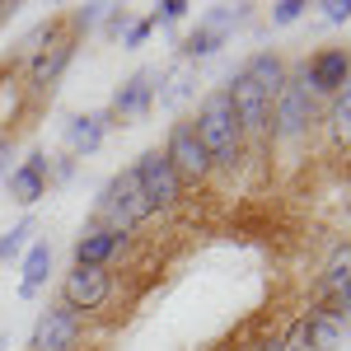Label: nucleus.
<instances>
[{
  "mask_svg": "<svg viewBox=\"0 0 351 351\" xmlns=\"http://www.w3.org/2000/svg\"><path fill=\"white\" fill-rule=\"evenodd\" d=\"M43 43H52V24L33 28V33H28V38H24V52H28V56H43V52H47Z\"/></svg>",
  "mask_w": 351,
  "mask_h": 351,
  "instance_id": "23",
  "label": "nucleus"
},
{
  "mask_svg": "<svg viewBox=\"0 0 351 351\" xmlns=\"http://www.w3.org/2000/svg\"><path fill=\"white\" fill-rule=\"evenodd\" d=\"M281 80H286V71H281V61H276L271 52H258L239 75H234L230 99H234V112H239V127H243V132H263V127H267Z\"/></svg>",
  "mask_w": 351,
  "mask_h": 351,
  "instance_id": "1",
  "label": "nucleus"
},
{
  "mask_svg": "<svg viewBox=\"0 0 351 351\" xmlns=\"http://www.w3.org/2000/svg\"><path fill=\"white\" fill-rule=\"evenodd\" d=\"M104 10H108V5H84L80 14H75V24H80V28H89L94 19H99V14H104Z\"/></svg>",
  "mask_w": 351,
  "mask_h": 351,
  "instance_id": "26",
  "label": "nucleus"
},
{
  "mask_svg": "<svg viewBox=\"0 0 351 351\" xmlns=\"http://www.w3.org/2000/svg\"><path fill=\"white\" fill-rule=\"evenodd\" d=\"M314 122V94L304 80H281L276 89V136H300Z\"/></svg>",
  "mask_w": 351,
  "mask_h": 351,
  "instance_id": "5",
  "label": "nucleus"
},
{
  "mask_svg": "<svg viewBox=\"0 0 351 351\" xmlns=\"http://www.w3.org/2000/svg\"><path fill=\"white\" fill-rule=\"evenodd\" d=\"M5 164H10V150H5V145H0V173H5Z\"/></svg>",
  "mask_w": 351,
  "mask_h": 351,
  "instance_id": "29",
  "label": "nucleus"
},
{
  "mask_svg": "<svg viewBox=\"0 0 351 351\" xmlns=\"http://www.w3.org/2000/svg\"><path fill=\"white\" fill-rule=\"evenodd\" d=\"M99 211H104V216L112 220V230H122V234L150 216V202H145V192H141V183H136L132 169H127V173H117L108 188H104V202H99Z\"/></svg>",
  "mask_w": 351,
  "mask_h": 351,
  "instance_id": "3",
  "label": "nucleus"
},
{
  "mask_svg": "<svg viewBox=\"0 0 351 351\" xmlns=\"http://www.w3.org/2000/svg\"><path fill=\"white\" fill-rule=\"evenodd\" d=\"M258 351H300V332H295V337H286V342H263Z\"/></svg>",
  "mask_w": 351,
  "mask_h": 351,
  "instance_id": "27",
  "label": "nucleus"
},
{
  "mask_svg": "<svg viewBox=\"0 0 351 351\" xmlns=\"http://www.w3.org/2000/svg\"><path fill=\"white\" fill-rule=\"evenodd\" d=\"M75 337H80V314H75L71 304L47 309V314L38 319V328H33V347L38 351H71Z\"/></svg>",
  "mask_w": 351,
  "mask_h": 351,
  "instance_id": "7",
  "label": "nucleus"
},
{
  "mask_svg": "<svg viewBox=\"0 0 351 351\" xmlns=\"http://www.w3.org/2000/svg\"><path fill=\"white\" fill-rule=\"evenodd\" d=\"M337 319H351V286L342 291V304H337Z\"/></svg>",
  "mask_w": 351,
  "mask_h": 351,
  "instance_id": "28",
  "label": "nucleus"
},
{
  "mask_svg": "<svg viewBox=\"0 0 351 351\" xmlns=\"http://www.w3.org/2000/svg\"><path fill=\"white\" fill-rule=\"evenodd\" d=\"M347 286H351V243L332 253V263H328V271H324V291H337V295H342Z\"/></svg>",
  "mask_w": 351,
  "mask_h": 351,
  "instance_id": "17",
  "label": "nucleus"
},
{
  "mask_svg": "<svg viewBox=\"0 0 351 351\" xmlns=\"http://www.w3.org/2000/svg\"><path fill=\"white\" fill-rule=\"evenodd\" d=\"M188 10H192L188 0H160V14H155L150 24H160V19H164V24H178V19H183Z\"/></svg>",
  "mask_w": 351,
  "mask_h": 351,
  "instance_id": "22",
  "label": "nucleus"
},
{
  "mask_svg": "<svg viewBox=\"0 0 351 351\" xmlns=\"http://www.w3.org/2000/svg\"><path fill=\"white\" fill-rule=\"evenodd\" d=\"M28 234H33V220H19V225H14V230H10V234L0 239V263L19 253V248H24V243H28Z\"/></svg>",
  "mask_w": 351,
  "mask_h": 351,
  "instance_id": "19",
  "label": "nucleus"
},
{
  "mask_svg": "<svg viewBox=\"0 0 351 351\" xmlns=\"http://www.w3.org/2000/svg\"><path fill=\"white\" fill-rule=\"evenodd\" d=\"M66 136H71L75 150H99V141H104V117H71Z\"/></svg>",
  "mask_w": 351,
  "mask_h": 351,
  "instance_id": "16",
  "label": "nucleus"
},
{
  "mask_svg": "<svg viewBox=\"0 0 351 351\" xmlns=\"http://www.w3.org/2000/svg\"><path fill=\"white\" fill-rule=\"evenodd\" d=\"M319 10H324L328 24H347V19H351V0H324Z\"/></svg>",
  "mask_w": 351,
  "mask_h": 351,
  "instance_id": "24",
  "label": "nucleus"
},
{
  "mask_svg": "<svg viewBox=\"0 0 351 351\" xmlns=\"http://www.w3.org/2000/svg\"><path fill=\"white\" fill-rule=\"evenodd\" d=\"M145 38H150V19H141V24H132V28H127V47H141Z\"/></svg>",
  "mask_w": 351,
  "mask_h": 351,
  "instance_id": "25",
  "label": "nucleus"
},
{
  "mask_svg": "<svg viewBox=\"0 0 351 351\" xmlns=\"http://www.w3.org/2000/svg\"><path fill=\"white\" fill-rule=\"evenodd\" d=\"M300 337H309L314 351H337L342 347V319L332 309H319V314H309V324L300 328Z\"/></svg>",
  "mask_w": 351,
  "mask_h": 351,
  "instance_id": "13",
  "label": "nucleus"
},
{
  "mask_svg": "<svg viewBox=\"0 0 351 351\" xmlns=\"http://www.w3.org/2000/svg\"><path fill=\"white\" fill-rule=\"evenodd\" d=\"M304 10H309L304 0H281V5H271V24H295Z\"/></svg>",
  "mask_w": 351,
  "mask_h": 351,
  "instance_id": "21",
  "label": "nucleus"
},
{
  "mask_svg": "<svg viewBox=\"0 0 351 351\" xmlns=\"http://www.w3.org/2000/svg\"><path fill=\"white\" fill-rule=\"evenodd\" d=\"M47 271H52V248L38 239L24 258V286H19V291H24V295H38V286L47 281Z\"/></svg>",
  "mask_w": 351,
  "mask_h": 351,
  "instance_id": "14",
  "label": "nucleus"
},
{
  "mask_svg": "<svg viewBox=\"0 0 351 351\" xmlns=\"http://www.w3.org/2000/svg\"><path fill=\"white\" fill-rule=\"evenodd\" d=\"M66 61H71V43H56L52 56L43 52L38 61H33V89H47V84L61 75V66H66Z\"/></svg>",
  "mask_w": 351,
  "mask_h": 351,
  "instance_id": "15",
  "label": "nucleus"
},
{
  "mask_svg": "<svg viewBox=\"0 0 351 351\" xmlns=\"http://www.w3.org/2000/svg\"><path fill=\"white\" fill-rule=\"evenodd\" d=\"M132 173H136V183H141V192H145V202H150V211L155 206H173L178 192H183V178L173 173V164H169L164 150H145Z\"/></svg>",
  "mask_w": 351,
  "mask_h": 351,
  "instance_id": "4",
  "label": "nucleus"
},
{
  "mask_svg": "<svg viewBox=\"0 0 351 351\" xmlns=\"http://www.w3.org/2000/svg\"><path fill=\"white\" fill-rule=\"evenodd\" d=\"M351 80V52L347 47H328L309 61V71H304V84H309V94H337L342 84Z\"/></svg>",
  "mask_w": 351,
  "mask_h": 351,
  "instance_id": "8",
  "label": "nucleus"
},
{
  "mask_svg": "<svg viewBox=\"0 0 351 351\" xmlns=\"http://www.w3.org/2000/svg\"><path fill=\"white\" fill-rule=\"evenodd\" d=\"M66 304L80 314V309H99L104 300H108V291H112V281H108V271L104 267H75L71 276H66Z\"/></svg>",
  "mask_w": 351,
  "mask_h": 351,
  "instance_id": "9",
  "label": "nucleus"
},
{
  "mask_svg": "<svg viewBox=\"0 0 351 351\" xmlns=\"http://www.w3.org/2000/svg\"><path fill=\"white\" fill-rule=\"evenodd\" d=\"M122 243H127V234L112 230V225H108V230H89V234L75 243V267H104Z\"/></svg>",
  "mask_w": 351,
  "mask_h": 351,
  "instance_id": "10",
  "label": "nucleus"
},
{
  "mask_svg": "<svg viewBox=\"0 0 351 351\" xmlns=\"http://www.w3.org/2000/svg\"><path fill=\"white\" fill-rule=\"evenodd\" d=\"M197 141L206 145V155L211 164H234L239 160V141H243V127H239V112H234V99H230V89H216L202 112H197Z\"/></svg>",
  "mask_w": 351,
  "mask_h": 351,
  "instance_id": "2",
  "label": "nucleus"
},
{
  "mask_svg": "<svg viewBox=\"0 0 351 351\" xmlns=\"http://www.w3.org/2000/svg\"><path fill=\"white\" fill-rule=\"evenodd\" d=\"M164 155H169V164H173L178 178H202V173L211 169V155H206V145L197 141V127H192V122H173Z\"/></svg>",
  "mask_w": 351,
  "mask_h": 351,
  "instance_id": "6",
  "label": "nucleus"
},
{
  "mask_svg": "<svg viewBox=\"0 0 351 351\" xmlns=\"http://www.w3.org/2000/svg\"><path fill=\"white\" fill-rule=\"evenodd\" d=\"M332 122H337V132L351 141V80L337 89V104H332Z\"/></svg>",
  "mask_w": 351,
  "mask_h": 351,
  "instance_id": "20",
  "label": "nucleus"
},
{
  "mask_svg": "<svg viewBox=\"0 0 351 351\" xmlns=\"http://www.w3.org/2000/svg\"><path fill=\"white\" fill-rule=\"evenodd\" d=\"M155 80H160L155 71H136L132 80L112 94V108L122 112V117H141V112L150 108V99H155Z\"/></svg>",
  "mask_w": 351,
  "mask_h": 351,
  "instance_id": "11",
  "label": "nucleus"
},
{
  "mask_svg": "<svg viewBox=\"0 0 351 351\" xmlns=\"http://www.w3.org/2000/svg\"><path fill=\"white\" fill-rule=\"evenodd\" d=\"M220 43H225V33H216V28H197V33H192L188 43H183V56H211L220 47Z\"/></svg>",
  "mask_w": 351,
  "mask_h": 351,
  "instance_id": "18",
  "label": "nucleus"
},
{
  "mask_svg": "<svg viewBox=\"0 0 351 351\" xmlns=\"http://www.w3.org/2000/svg\"><path fill=\"white\" fill-rule=\"evenodd\" d=\"M43 178H47V155H28L24 169L10 173V197L24 202V206H33V202L43 197Z\"/></svg>",
  "mask_w": 351,
  "mask_h": 351,
  "instance_id": "12",
  "label": "nucleus"
}]
</instances>
